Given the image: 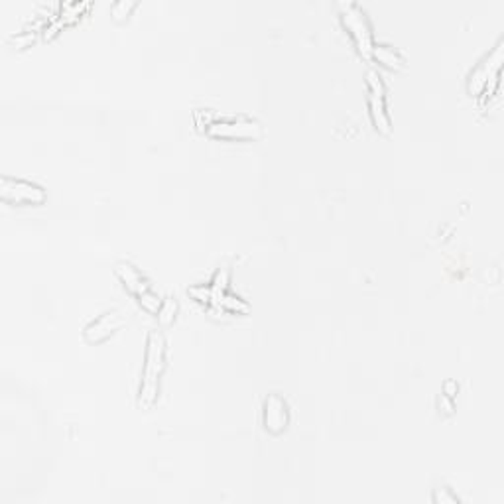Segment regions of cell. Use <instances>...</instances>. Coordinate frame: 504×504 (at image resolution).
Instances as JSON below:
<instances>
[{"label":"cell","instance_id":"obj_17","mask_svg":"<svg viewBox=\"0 0 504 504\" xmlns=\"http://www.w3.org/2000/svg\"><path fill=\"white\" fill-rule=\"evenodd\" d=\"M215 120V114L211 111H205V109H199V111H195V125L199 126V128H209V126L213 125Z\"/></svg>","mask_w":504,"mask_h":504},{"label":"cell","instance_id":"obj_9","mask_svg":"<svg viewBox=\"0 0 504 504\" xmlns=\"http://www.w3.org/2000/svg\"><path fill=\"white\" fill-rule=\"evenodd\" d=\"M114 272H116V276L120 278V282L125 284V288L130 294H134L136 298H138L140 294H144L146 290H150L152 286L148 284V280L142 276V272H140L136 266H132L130 262H118L116 268H114Z\"/></svg>","mask_w":504,"mask_h":504},{"label":"cell","instance_id":"obj_11","mask_svg":"<svg viewBox=\"0 0 504 504\" xmlns=\"http://www.w3.org/2000/svg\"><path fill=\"white\" fill-rule=\"evenodd\" d=\"M211 305H217L225 312H231V314H249L251 312V305L244 302L240 296L233 294V291H221L217 294L213 298V303Z\"/></svg>","mask_w":504,"mask_h":504},{"label":"cell","instance_id":"obj_2","mask_svg":"<svg viewBox=\"0 0 504 504\" xmlns=\"http://www.w3.org/2000/svg\"><path fill=\"white\" fill-rule=\"evenodd\" d=\"M339 8L341 20H343V24L347 28V32L351 34V38L354 39L359 51L365 57H370L375 38H372V26L368 22L366 12L357 2H339Z\"/></svg>","mask_w":504,"mask_h":504},{"label":"cell","instance_id":"obj_4","mask_svg":"<svg viewBox=\"0 0 504 504\" xmlns=\"http://www.w3.org/2000/svg\"><path fill=\"white\" fill-rule=\"evenodd\" d=\"M366 87H368V111H370L372 125L380 134H390L392 120L386 111V89L382 83V77L375 69L366 73Z\"/></svg>","mask_w":504,"mask_h":504},{"label":"cell","instance_id":"obj_6","mask_svg":"<svg viewBox=\"0 0 504 504\" xmlns=\"http://www.w3.org/2000/svg\"><path fill=\"white\" fill-rule=\"evenodd\" d=\"M0 195L8 203H28V205H39L46 201V189L28 181V179H16L10 176H2L0 179Z\"/></svg>","mask_w":504,"mask_h":504},{"label":"cell","instance_id":"obj_13","mask_svg":"<svg viewBox=\"0 0 504 504\" xmlns=\"http://www.w3.org/2000/svg\"><path fill=\"white\" fill-rule=\"evenodd\" d=\"M162 302H164V300H160V296L152 290V288L138 296L140 307H142L144 312H148V314H158L160 307H162Z\"/></svg>","mask_w":504,"mask_h":504},{"label":"cell","instance_id":"obj_14","mask_svg":"<svg viewBox=\"0 0 504 504\" xmlns=\"http://www.w3.org/2000/svg\"><path fill=\"white\" fill-rule=\"evenodd\" d=\"M176 314H177L176 298H165L164 302H162L160 312L156 315H158V321H160L162 325H170V323L176 319Z\"/></svg>","mask_w":504,"mask_h":504},{"label":"cell","instance_id":"obj_12","mask_svg":"<svg viewBox=\"0 0 504 504\" xmlns=\"http://www.w3.org/2000/svg\"><path fill=\"white\" fill-rule=\"evenodd\" d=\"M188 294L195 302L205 303V305L213 303V288H211V284H193V286L188 288Z\"/></svg>","mask_w":504,"mask_h":504},{"label":"cell","instance_id":"obj_7","mask_svg":"<svg viewBox=\"0 0 504 504\" xmlns=\"http://www.w3.org/2000/svg\"><path fill=\"white\" fill-rule=\"evenodd\" d=\"M262 424L270 433H282L290 424V406L280 394H268L262 406Z\"/></svg>","mask_w":504,"mask_h":504},{"label":"cell","instance_id":"obj_16","mask_svg":"<svg viewBox=\"0 0 504 504\" xmlns=\"http://www.w3.org/2000/svg\"><path fill=\"white\" fill-rule=\"evenodd\" d=\"M136 6L134 0H116L113 6H111V14L114 16V20H123L128 14L132 12V8Z\"/></svg>","mask_w":504,"mask_h":504},{"label":"cell","instance_id":"obj_5","mask_svg":"<svg viewBox=\"0 0 504 504\" xmlns=\"http://www.w3.org/2000/svg\"><path fill=\"white\" fill-rule=\"evenodd\" d=\"M501 65H503V39L496 44V48L483 60L477 63V67L471 71L469 75V91L473 95H480L489 89V81L492 85H498V77H501Z\"/></svg>","mask_w":504,"mask_h":504},{"label":"cell","instance_id":"obj_15","mask_svg":"<svg viewBox=\"0 0 504 504\" xmlns=\"http://www.w3.org/2000/svg\"><path fill=\"white\" fill-rule=\"evenodd\" d=\"M209 284L213 288V298L217 294H221V291H227L228 284H231V272H228V268H219L213 274Z\"/></svg>","mask_w":504,"mask_h":504},{"label":"cell","instance_id":"obj_1","mask_svg":"<svg viewBox=\"0 0 504 504\" xmlns=\"http://www.w3.org/2000/svg\"><path fill=\"white\" fill-rule=\"evenodd\" d=\"M165 368V339L158 329H152L146 341V359L142 368V382L138 390V406L150 410L158 400L160 377Z\"/></svg>","mask_w":504,"mask_h":504},{"label":"cell","instance_id":"obj_10","mask_svg":"<svg viewBox=\"0 0 504 504\" xmlns=\"http://www.w3.org/2000/svg\"><path fill=\"white\" fill-rule=\"evenodd\" d=\"M370 60L375 62L382 63L390 69H402L404 63V55L396 48H390V46H384V44H375L372 46V51H370Z\"/></svg>","mask_w":504,"mask_h":504},{"label":"cell","instance_id":"obj_18","mask_svg":"<svg viewBox=\"0 0 504 504\" xmlns=\"http://www.w3.org/2000/svg\"><path fill=\"white\" fill-rule=\"evenodd\" d=\"M457 501L459 498L455 494H449L447 489H443V492H441V489H435V492H433V503H457Z\"/></svg>","mask_w":504,"mask_h":504},{"label":"cell","instance_id":"obj_8","mask_svg":"<svg viewBox=\"0 0 504 504\" xmlns=\"http://www.w3.org/2000/svg\"><path fill=\"white\" fill-rule=\"evenodd\" d=\"M125 323V315L118 309H113V312H107V314L99 315L97 319H93L87 327L83 329V337L87 343H101V341L109 339L114 331H118Z\"/></svg>","mask_w":504,"mask_h":504},{"label":"cell","instance_id":"obj_3","mask_svg":"<svg viewBox=\"0 0 504 504\" xmlns=\"http://www.w3.org/2000/svg\"><path fill=\"white\" fill-rule=\"evenodd\" d=\"M213 138L227 140H258L262 136V126L258 120L251 116H231V118H221L215 120L213 125L205 130Z\"/></svg>","mask_w":504,"mask_h":504},{"label":"cell","instance_id":"obj_20","mask_svg":"<svg viewBox=\"0 0 504 504\" xmlns=\"http://www.w3.org/2000/svg\"><path fill=\"white\" fill-rule=\"evenodd\" d=\"M457 392H459V384H457V380H445V384H443V394H445V396H449V398H453Z\"/></svg>","mask_w":504,"mask_h":504},{"label":"cell","instance_id":"obj_19","mask_svg":"<svg viewBox=\"0 0 504 504\" xmlns=\"http://www.w3.org/2000/svg\"><path fill=\"white\" fill-rule=\"evenodd\" d=\"M438 406H440L441 410L445 412V414H451L455 410V404H453V398H449V396H445V394H441L440 398H438Z\"/></svg>","mask_w":504,"mask_h":504}]
</instances>
